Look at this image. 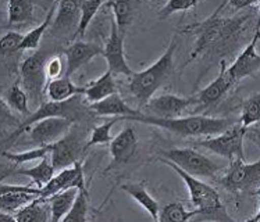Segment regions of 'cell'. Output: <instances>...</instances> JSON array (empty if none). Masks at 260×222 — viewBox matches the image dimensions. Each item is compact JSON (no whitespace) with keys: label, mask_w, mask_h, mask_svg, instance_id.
I'll return each mask as SVG.
<instances>
[{"label":"cell","mask_w":260,"mask_h":222,"mask_svg":"<svg viewBox=\"0 0 260 222\" xmlns=\"http://www.w3.org/2000/svg\"><path fill=\"white\" fill-rule=\"evenodd\" d=\"M224 6L225 3L218 6L217 10H214L212 16L206 18L205 21L192 24L182 29V32H189L197 36L193 50L191 52L189 58L184 64V67L191 64L192 61H195L201 54L205 53L207 49H210L214 45L227 43L229 41H231L235 35H238L246 21L249 20V16L235 17V18L221 17L220 11L223 10Z\"/></svg>","instance_id":"cell-1"},{"label":"cell","mask_w":260,"mask_h":222,"mask_svg":"<svg viewBox=\"0 0 260 222\" xmlns=\"http://www.w3.org/2000/svg\"><path fill=\"white\" fill-rule=\"evenodd\" d=\"M121 120L125 121L141 122L146 125H153L169 132L182 136V138H191V136H217L229 129L233 122L227 118H216V117L207 116H188L178 117V118H157L144 114L142 111L137 116L124 117Z\"/></svg>","instance_id":"cell-2"},{"label":"cell","mask_w":260,"mask_h":222,"mask_svg":"<svg viewBox=\"0 0 260 222\" xmlns=\"http://www.w3.org/2000/svg\"><path fill=\"white\" fill-rule=\"evenodd\" d=\"M177 48H178V36L175 35L159 60H156L144 71L134 72L129 77L128 89H129V93L134 96V99L137 100L139 110L146 106V103L153 97L154 93L170 78L173 68H174L173 60H174Z\"/></svg>","instance_id":"cell-3"},{"label":"cell","mask_w":260,"mask_h":222,"mask_svg":"<svg viewBox=\"0 0 260 222\" xmlns=\"http://www.w3.org/2000/svg\"><path fill=\"white\" fill-rule=\"evenodd\" d=\"M161 161L184 180L191 197V203L197 207L199 215H206L207 218H212L216 221H233V218L225 211V207L220 200V195L214 188L207 185L206 182H203L197 176L185 172L184 169H181L178 165H175L169 160L161 159Z\"/></svg>","instance_id":"cell-4"},{"label":"cell","mask_w":260,"mask_h":222,"mask_svg":"<svg viewBox=\"0 0 260 222\" xmlns=\"http://www.w3.org/2000/svg\"><path fill=\"white\" fill-rule=\"evenodd\" d=\"M82 95H77L71 97L69 100L64 101H43L39 104L37 110L32 113L31 116L27 117L22 124L18 125L14 132L11 133L9 142H14L17 138L21 136L22 132H25L28 128L34 125L35 122L45 120V118H50V117H64V118H70L75 121L78 117L82 114Z\"/></svg>","instance_id":"cell-5"},{"label":"cell","mask_w":260,"mask_h":222,"mask_svg":"<svg viewBox=\"0 0 260 222\" xmlns=\"http://www.w3.org/2000/svg\"><path fill=\"white\" fill-rule=\"evenodd\" d=\"M161 154L165 156L163 159L174 163L185 172L193 175L197 178H201V179L202 178L205 179L216 178L218 172L221 171L220 165L216 164L205 154L197 152L195 149H171V150L163 152Z\"/></svg>","instance_id":"cell-6"},{"label":"cell","mask_w":260,"mask_h":222,"mask_svg":"<svg viewBox=\"0 0 260 222\" xmlns=\"http://www.w3.org/2000/svg\"><path fill=\"white\" fill-rule=\"evenodd\" d=\"M245 133H246V127H244L239 121L238 124H233L229 129H225L223 133H220L217 136L198 140V142H195V144L203 149H207L209 152L218 154L224 159L230 160V163L235 159L245 160Z\"/></svg>","instance_id":"cell-7"},{"label":"cell","mask_w":260,"mask_h":222,"mask_svg":"<svg viewBox=\"0 0 260 222\" xmlns=\"http://www.w3.org/2000/svg\"><path fill=\"white\" fill-rule=\"evenodd\" d=\"M221 185L231 193H253L260 188V159L255 163H245V160L231 161L229 171L221 179Z\"/></svg>","instance_id":"cell-8"},{"label":"cell","mask_w":260,"mask_h":222,"mask_svg":"<svg viewBox=\"0 0 260 222\" xmlns=\"http://www.w3.org/2000/svg\"><path fill=\"white\" fill-rule=\"evenodd\" d=\"M46 61V56L42 52H37L25 58L20 67L22 88L28 93V97L35 103H43V95H46L49 82Z\"/></svg>","instance_id":"cell-9"},{"label":"cell","mask_w":260,"mask_h":222,"mask_svg":"<svg viewBox=\"0 0 260 222\" xmlns=\"http://www.w3.org/2000/svg\"><path fill=\"white\" fill-rule=\"evenodd\" d=\"M197 106H199L197 96L181 97L175 95H161L152 97L142 108V113L157 118H178L184 116L186 110Z\"/></svg>","instance_id":"cell-10"},{"label":"cell","mask_w":260,"mask_h":222,"mask_svg":"<svg viewBox=\"0 0 260 222\" xmlns=\"http://www.w3.org/2000/svg\"><path fill=\"white\" fill-rule=\"evenodd\" d=\"M84 150L86 149L85 146H82V135L78 132V128L74 124V127L71 128V131L66 136L52 143L50 159L56 171H61L80 161V154Z\"/></svg>","instance_id":"cell-11"},{"label":"cell","mask_w":260,"mask_h":222,"mask_svg":"<svg viewBox=\"0 0 260 222\" xmlns=\"http://www.w3.org/2000/svg\"><path fill=\"white\" fill-rule=\"evenodd\" d=\"M75 121L64 117H50L35 122L28 128V135L37 146H48L66 136L74 127Z\"/></svg>","instance_id":"cell-12"},{"label":"cell","mask_w":260,"mask_h":222,"mask_svg":"<svg viewBox=\"0 0 260 222\" xmlns=\"http://www.w3.org/2000/svg\"><path fill=\"white\" fill-rule=\"evenodd\" d=\"M103 57L106 58L107 67L114 75H125L131 77L134 71L129 67L125 52H124V36L117 27L116 21L113 20L112 27H110V36L107 39L105 45V52Z\"/></svg>","instance_id":"cell-13"},{"label":"cell","mask_w":260,"mask_h":222,"mask_svg":"<svg viewBox=\"0 0 260 222\" xmlns=\"http://www.w3.org/2000/svg\"><path fill=\"white\" fill-rule=\"evenodd\" d=\"M259 39L260 32H255L248 46L238 54L235 61L229 67V74L235 82H239L244 78H256L260 71V54L256 50Z\"/></svg>","instance_id":"cell-14"},{"label":"cell","mask_w":260,"mask_h":222,"mask_svg":"<svg viewBox=\"0 0 260 222\" xmlns=\"http://www.w3.org/2000/svg\"><path fill=\"white\" fill-rule=\"evenodd\" d=\"M71 188H77L80 191H85V176H84V169H82V161H77L74 165L67 167V168L58 171L49 180L46 185L42 188V196L45 199H49L57 192L66 191V189H71Z\"/></svg>","instance_id":"cell-15"},{"label":"cell","mask_w":260,"mask_h":222,"mask_svg":"<svg viewBox=\"0 0 260 222\" xmlns=\"http://www.w3.org/2000/svg\"><path fill=\"white\" fill-rule=\"evenodd\" d=\"M105 48H101L96 43L82 42L77 41L73 45H70L69 48L64 49V56H66V77L77 72L78 69L82 68L84 65L90 63L92 60L98 56H103Z\"/></svg>","instance_id":"cell-16"},{"label":"cell","mask_w":260,"mask_h":222,"mask_svg":"<svg viewBox=\"0 0 260 222\" xmlns=\"http://www.w3.org/2000/svg\"><path fill=\"white\" fill-rule=\"evenodd\" d=\"M235 84L237 82L229 74V67H227L225 61H221L220 72L216 77V80L213 81L212 84L207 85L206 88H203L197 95L198 100H199V106L209 107L218 103Z\"/></svg>","instance_id":"cell-17"},{"label":"cell","mask_w":260,"mask_h":222,"mask_svg":"<svg viewBox=\"0 0 260 222\" xmlns=\"http://www.w3.org/2000/svg\"><path fill=\"white\" fill-rule=\"evenodd\" d=\"M138 139L133 127H125L110 142V154L113 157V167L128 163L137 150ZM110 165V167H112Z\"/></svg>","instance_id":"cell-18"},{"label":"cell","mask_w":260,"mask_h":222,"mask_svg":"<svg viewBox=\"0 0 260 222\" xmlns=\"http://www.w3.org/2000/svg\"><path fill=\"white\" fill-rule=\"evenodd\" d=\"M89 110L95 113L96 116L101 117H120V121L124 117L137 116L141 113V110H134L133 107H129L125 103L118 93H113V95L107 96L106 99L101 101H95V103H89Z\"/></svg>","instance_id":"cell-19"},{"label":"cell","mask_w":260,"mask_h":222,"mask_svg":"<svg viewBox=\"0 0 260 222\" xmlns=\"http://www.w3.org/2000/svg\"><path fill=\"white\" fill-rule=\"evenodd\" d=\"M141 0H107L105 5L113 10L114 21L121 33L127 31L135 20Z\"/></svg>","instance_id":"cell-20"},{"label":"cell","mask_w":260,"mask_h":222,"mask_svg":"<svg viewBox=\"0 0 260 222\" xmlns=\"http://www.w3.org/2000/svg\"><path fill=\"white\" fill-rule=\"evenodd\" d=\"M18 222H48L52 221V208L49 199L37 197L35 200L28 203L27 206L20 208L14 214Z\"/></svg>","instance_id":"cell-21"},{"label":"cell","mask_w":260,"mask_h":222,"mask_svg":"<svg viewBox=\"0 0 260 222\" xmlns=\"http://www.w3.org/2000/svg\"><path fill=\"white\" fill-rule=\"evenodd\" d=\"M84 93H85V86H77L70 80V77L66 75L63 78L49 81L46 86V97L53 101L69 100L74 96L84 95Z\"/></svg>","instance_id":"cell-22"},{"label":"cell","mask_w":260,"mask_h":222,"mask_svg":"<svg viewBox=\"0 0 260 222\" xmlns=\"http://www.w3.org/2000/svg\"><path fill=\"white\" fill-rule=\"evenodd\" d=\"M113 72L107 68L106 72L101 75L98 80L92 81L85 86V99L89 103H95V101H101L106 99L107 96L116 93V84H114V78H113Z\"/></svg>","instance_id":"cell-23"},{"label":"cell","mask_w":260,"mask_h":222,"mask_svg":"<svg viewBox=\"0 0 260 222\" xmlns=\"http://www.w3.org/2000/svg\"><path fill=\"white\" fill-rule=\"evenodd\" d=\"M54 172H56V168H54L53 163H52V159H50V154H49L45 159L39 160V163H38L35 167L20 168L17 169L16 172H13V174L27 176V178H29L38 188L42 189L43 186L46 185L49 180L53 178Z\"/></svg>","instance_id":"cell-24"},{"label":"cell","mask_w":260,"mask_h":222,"mask_svg":"<svg viewBox=\"0 0 260 222\" xmlns=\"http://www.w3.org/2000/svg\"><path fill=\"white\" fill-rule=\"evenodd\" d=\"M121 189L131 196L134 200L137 201L139 206L142 207L145 211L152 217V219L159 221V203L156 201L153 196L146 191L145 186L139 185V183H127V185H122Z\"/></svg>","instance_id":"cell-25"},{"label":"cell","mask_w":260,"mask_h":222,"mask_svg":"<svg viewBox=\"0 0 260 222\" xmlns=\"http://www.w3.org/2000/svg\"><path fill=\"white\" fill-rule=\"evenodd\" d=\"M78 191L80 189H77V188H71V189L57 192L56 195L49 197V203H50V208H52V222L64 221L66 215L69 214L71 207L74 204Z\"/></svg>","instance_id":"cell-26"},{"label":"cell","mask_w":260,"mask_h":222,"mask_svg":"<svg viewBox=\"0 0 260 222\" xmlns=\"http://www.w3.org/2000/svg\"><path fill=\"white\" fill-rule=\"evenodd\" d=\"M82 2L84 0H58L57 16L53 21V27L56 29H66V28L73 27L74 22L78 20V14H81Z\"/></svg>","instance_id":"cell-27"},{"label":"cell","mask_w":260,"mask_h":222,"mask_svg":"<svg viewBox=\"0 0 260 222\" xmlns=\"http://www.w3.org/2000/svg\"><path fill=\"white\" fill-rule=\"evenodd\" d=\"M34 20V5L31 0H9L7 6V24L22 25Z\"/></svg>","instance_id":"cell-28"},{"label":"cell","mask_w":260,"mask_h":222,"mask_svg":"<svg viewBox=\"0 0 260 222\" xmlns=\"http://www.w3.org/2000/svg\"><path fill=\"white\" fill-rule=\"evenodd\" d=\"M57 6H58V0H54L53 5L50 7V10L48 11V14H46V18L43 20V22H41L37 28H34L32 31H29L24 36V41L21 43V48L20 50H35V49L39 48V45H41V41H42L43 35H45V32L50 27V24L53 21V16L54 13L57 11Z\"/></svg>","instance_id":"cell-29"},{"label":"cell","mask_w":260,"mask_h":222,"mask_svg":"<svg viewBox=\"0 0 260 222\" xmlns=\"http://www.w3.org/2000/svg\"><path fill=\"white\" fill-rule=\"evenodd\" d=\"M107 0H84L81 5V14L78 25L75 28V32L73 33L71 39H77V38H82L85 35V31L89 27V24L93 20V17L98 14V11L101 10V7Z\"/></svg>","instance_id":"cell-30"},{"label":"cell","mask_w":260,"mask_h":222,"mask_svg":"<svg viewBox=\"0 0 260 222\" xmlns=\"http://www.w3.org/2000/svg\"><path fill=\"white\" fill-rule=\"evenodd\" d=\"M0 211L11 212L16 214L20 208L27 206L28 203L35 200L39 196L27 193V192H7V193H0Z\"/></svg>","instance_id":"cell-31"},{"label":"cell","mask_w":260,"mask_h":222,"mask_svg":"<svg viewBox=\"0 0 260 222\" xmlns=\"http://www.w3.org/2000/svg\"><path fill=\"white\" fill-rule=\"evenodd\" d=\"M28 93L24 90V88L20 86L18 82H16L14 85H11L7 93L5 96V103L6 106H9L13 110L18 111L20 114L25 117H29L32 114V111H29V107H28Z\"/></svg>","instance_id":"cell-32"},{"label":"cell","mask_w":260,"mask_h":222,"mask_svg":"<svg viewBox=\"0 0 260 222\" xmlns=\"http://www.w3.org/2000/svg\"><path fill=\"white\" fill-rule=\"evenodd\" d=\"M199 215V211H186L185 207L180 201H174L165 206L159 212L160 222H185Z\"/></svg>","instance_id":"cell-33"},{"label":"cell","mask_w":260,"mask_h":222,"mask_svg":"<svg viewBox=\"0 0 260 222\" xmlns=\"http://www.w3.org/2000/svg\"><path fill=\"white\" fill-rule=\"evenodd\" d=\"M52 150V144L48 146H37L32 150H27L22 153H11V152H3V157L7 159L10 163L16 165L24 164V163H31V161H37V160L45 159L46 156L50 154Z\"/></svg>","instance_id":"cell-34"},{"label":"cell","mask_w":260,"mask_h":222,"mask_svg":"<svg viewBox=\"0 0 260 222\" xmlns=\"http://www.w3.org/2000/svg\"><path fill=\"white\" fill-rule=\"evenodd\" d=\"M88 212H89V193L88 189L78 191L75 201L70 212L64 218V222H85L88 221Z\"/></svg>","instance_id":"cell-35"},{"label":"cell","mask_w":260,"mask_h":222,"mask_svg":"<svg viewBox=\"0 0 260 222\" xmlns=\"http://www.w3.org/2000/svg\"><path fill=\"white\" fill-rule=\"evenodd\" d=\"M120 121V117H113L112 120H107L105 124H101L92 129L90 139L86 142L85 149H89L96 144H107L113 140L112 128L116 125V122Z\"/></svg>","instance_id":"cell-36"},{"label":"cell","mask_w":260,"mask_h":222,"mask_svg":"<svg viewBox=\"0 0 260 222\" xmlns=\"http://www.w3.org/2000/svg\"><path fill=\"white\" fill-rule=\"evenodd\" d=\"M239 121L246 128L255 122H260V92L245 99L242 104V116Z\"/></svg>","instance_id":"cell-37"},{"label":"cell","mask_w":260,"mask_h":222,"mask_svg":"<svg viewBox=\"0 0 260 222\" xmlns=\"http://www.w3.org/2000/svg\"><path fill=\"white\" fill-rule=\"evenodd\" d=\"M199 0H169L159 11L160 20H167L178 11H186L195 9Z\"/></svg>","instance_id":"cell-38"},{"label":"cell","mask_w":260,"mask_h":222,"mask_svg":"<svg viewBox=\"0 0 260 222\" xmlns=\"http://www.w3.org/2000/svg\"><path fill=\"white\" fill-rule=\"evenodd\" d=\"M24 36H25V35H22L20 32H7L5 36L2 38V42H0L2 54H3V56H7V54L20 52V48H21Z\"/></svg>","instance_id":"cell-39"},{"label":"cell","mask_w":260,"mask_h":222,"mask_svg":"<svg viewBox=\"0 0 260 222\" xmlns=\"http://www.w3.org/2000/svg\"><path fill=\"white\" fill-rule=\"evenodd\" d=\"M64 65L61 61L60 56H53L52 58H49L46 61V75H48V80H57L60 78V75L63 74ZM66 72V71H64Z\"/></svg>","instance_id":"cell-40"},{"label":"cell","mask_w":260,"mask_h":222,"mask_svg":"<svg viewBox=\"0 0 260 222\" xmlns=\"http://www.w3.org/2000/svg\"><path fill=\"white\" fill-rule=\"evenodd\" d=\"M259 0H229V5L231 6V9L234 11L244 10L246 7H250V6L257 5Z\"/></svg>","instance_id":"cell-41"},{"label":"cell","mask_w":260,"mask_h":222,"mask_svg":"<svg viewBox=\"0 0 260 222\" xmlns=\"http://www.w3.org/2000/svg\"><path fill=\"white\" fill-rule=\"evenodd\" d=\"M260 32V0L257 2V20H256V31Z\"/></svg>","instance_id":"cell-42"},{"label":"cell","mask_w":260,"mask_h":222,"mask_svg":"<svg viewBox=\"0 0 260 222\" xmlns=\"http://www.w3.org/2000/svg\"><path fill=\"white\" fill-rule=\"evenodd\" d=\"M246 222H260V207H259V211L257 214H255L253 217L249 218V219H246Z\"/></svg>","instance_id":"cell-43"},{"label":"cell","mask_w":260,"mask_h":222,"mask_svg":"<svg viewBox=\"0 0 260 222\" xmlns=\"http://www.w3.org/2000/svg\"><path fill=\"white\" fill-rule=\"evenodd\" d=\"M255 195H256V196H260V188H259V189H257V191L255 192Z\"/></svg>","instance_id":"cell-44"}]
</instances>
